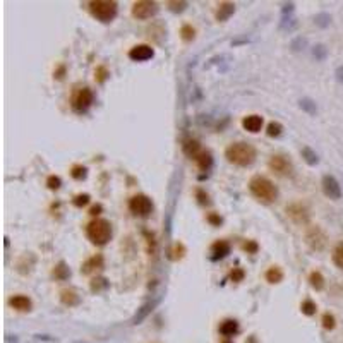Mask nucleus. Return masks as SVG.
Instances as JSON below:
<instances>
[{"instance_id": "nucleus-1", "label": "nucleus", "mask_w": 343, "mask_h": 343, "mask_svg": "<svg viewBox=\"0 0 343 343\" xmlns=\"http://www.w3.org/2000/svg\"><path fill=\"white\" fill-rule=\"evenodd\" d=\"M225 158L237 166H251L256 162V149L247 143H234L225 149Z\"/></svg>"}, {"instance_id": "nucleus-2", "label": "nucleus", "mask_w": 343, "mask_h": 343, "mask_svg": "<svg viewBox=\"0 0 343 343\" xmlns=\"http://www.w3.org/2000/svg\"><path fill=\"white\" fill-rule=\"evenodd\" d=\"M249 191L253 192V196H256L261 201L271 202L278 198V189L270 179L261 177V175H256V177L251 179L249 182Z\"/></svg>"}, {"instance_id": "nucleus-3", "label": "nucleus", "mask_w": 343, "mask_h": 343, "mask_svg": "<svg viewBox=\"0 0 343 343\" xmlns=\"http://www.w3.org/2000/svg\"><path fill=\"white\" fill-rule=\"evenodd\" d=\"M86 234H88V238H90L93 244H96V246H105L110 238H112V225H110V221L103 220V218H96V220H93L88 225Z\"/></svg>"}, {"instance_id": "nucleus-4", "label": "nucleus", "mask_w": 343, "mask_h": 343, "mask_svg": "<svg viewBox=\"0 0 343 343\" xmlns=\"http://www.w3.org/2000/svg\"><path fill=\"white\" fill-rule=\"evenodd\" d=\"M90 11L98 21L101 22H110L117 16V2L112 0H96V2H91Z\"/></svg>"}, {"instance_id": "nucleus-5", "label": "nucleus", "mask_w": 343, "mask_h": 343, "mask_svg": "<svg viewBox=\"0 0 343 343\" xmlns=\"http://www.w3.org/2000/svg\"><path fill=\"white\" fill-rule=\"evenodd\" d=\"M91 103H93V91L90 88H79V90L74 91L72 98H71V105L79 113L86 112L91 107Z\"/></svg>"}, {"instance_id": "nucleus-6", "label": "nucleus", "mask_w": 343, "mask_h": 343, "mask_svg": "<svg viewBox=\"0 0 343 343\" xmlns=\"http://www.w3.org/2000/svg\"><path fill=\"white\" fill-rule=\"evenodd\" d=\"M129 210L132 211L134 215H137V217H148L153 211V202L148 196L137 194V196H134V198H130Z\"/></svg>"}, {"instance_id": "nucleus-7", "label": "nucleus", "mask_w": 343, "mask_h": 343, "mask_svg": "<svg viewBox=\"0 0 343 343\" xmlns=\"http://www.w3.org/2000/svg\"><path fill=\"white\" fill-rule=\"evenodd\" d=\"M158 12V5L155 2H149V0H141V2H136L132 5V16L136 19H151L153 16Z\"/></svg>"}, {"instance_id": "nucleus-8", "label": "nucleus", "mask_w": 343, "mask_h": 343, "mask_svg": "<svg viewBox=\"0 0 343 343\" xmlns=\"http://www.w3.org/2000/svg\"><path fill=\"white\" fill-rule=\"evenodd\" d=\"M306 242L314 251H323L326 247V235L319 227H311L306 232Z\"/></svg>"}, {"instance_id": "nucleus-9", "label": "nucleus", "mask_w": 343, "mask_h": 343, "mask_svg": "<svg viewBox=\"0 0 343 343\" xmlns=\"http://www.w3.org/2000/svg\"><path fill=\"white\" fill-rule=\"evenodd\" d=\"M287 215L290 217V220L297 225H306L309 223V211L304 204L300 202H293V204L287 206Z\"/></svg>"}, {"instance_id": "nucleus-10", "label": "nucleus", "mask_w": 343, "mask_h": 343, "mask_svg": "<svg viewBox=\"0 0 343 343\" xmlns=\"http://www.w3.org/2000/svg\"><path fill=\"white\" fill-rule=\"evenodd\" d=\"M321 185H323V192H325L329 199H335L336 201V199L342 198V187H340L338 181H336L335 177H331V175H325Z\"/></svg>"}, {"instance_id": "nucleus-11", "label": "nucleus", "mask_w": 343, "mask_h": 343, "mask_svg": "<svg viewBox=\"0 0 343 343\" xmlns=\"http://www.w3.org/2000/svg\"><path fill=\"white\" fill-rule=\"evenodd\" d=\"M268 165H270V168L273 170V172H276L278 175H287V174H290V170H292V163L282 155L271 156Z\"/></svg>"}, {"instance_id": "nucleus-12", "label": "nucleus", "mask_w": 343, "mask_h": 343, "mask_svg": "<svg viewBox=\"0 0 343 343\" xmlns=\"http://www.w3.org/2000/svg\"><path fill=\"white\" fill-rule=\"evenodd\" d=\"M153 55H155V50H153L149 45H137V47L130 48V52H129V57L136 62L149 60Z\"/></svg>"}, {"instance_id": "nucleus-13", "label": "nucleus", "mask_w": 343, "mask_h": 343, "mask_svg": "<svg viewBox=\"0 0 343 343\" xmlns=\"http://www.w3.org/2000/svg\"><path fill=\"white\" fill-rule=\"evenodd\" d=\"M101 268H103V257H101L100 254H96V256L90 257V259H88L86 263L83 264V268H81V273L91 274V273H94V271L101 270Z\"/></svg>"}, {"instance_id": "nucleus-14", "label": "nucleus", "mask_w": 343, "mask_h": 343, "mask_svg": "<svg viewBox=\"0 0 343 343\" xmlns=\"http://www.w3.org/2000/svg\"><path fill=\"white\" fill-rule=\"evenodd\" d=\"M234 12H235V5L232 4V2H221V4H218L215 18H217V21L223 22V21H227Z\"/></svg>"}, {"instance_id": "nucleus-15", "label": "nucleus", "mask_w": 343, "mask_h": 343, "mask_svg": "<svg viewBox=\"0 0 343 343\" xmlns=\"http://www.w3.org/2000/svg\"><path fill=\"white\" fill-rule=\"evenodd\" d=\"M211 254H213V259H223L225 256H228L230 254V244L225 242V240H218V242H215L213 246H211Z\"/></svg>"}, {"instance_id": "nucleus-16", "label": "nucleus", "mask_w": 343, "mask_h": 343, "mask_svg": "<svg viewBox=\"0 0 343 343\" xmlns=\"http://www.w3.org/2000/svg\"><path fill=\"white\" fill-rule=\"evenodd\" d=\"M242 126H244V129H246V130L256 134V132H259L261 127H263V117L249 115V117H246V119L242 120Z\"/></svg>"}, {"instance_id": "nucleus-17", "label": "nucleus", "mask_w": 343, "mask_h": 343, "mask_svg": "<svg viewBox=\"0 0 343 343\" xmlns=\"http://www.w3.org/2000/svg\"><path fill=\"white\" fill-rule=\"evenodd\" d=\"M182 148H184V153L189 156V158H194V160L202 153L201 144H199L196 139H185L184 144H182Z\"/></svg>"}, {"instance_id": "nucleus-18", "label": "nucleus", "mask_w": 343, "mask_h": 343, "mask_svg": "<svg viewBox=\"0 0 343 343\" xmlns=\"http://www.w3.org/2000/svg\"><path fill=\"white\" fill-rule=\"evenodd\" d=\"M9 304L14 307L16 311H21V312H26V311H29V309H31V300H29L28 297H24V295L12 297V299L9 300Z\"/></svg>"}, {"instance_id": "nucleus-19", "label": "nucleus", "mask_w": 343, "mask_h": 343, "mask_svg": "<svg viewBox=\"0 0 343 343\" xmlns=\"http://www.w3.org/2000/svg\"><path fill=\"white\" fill-rule=\"evenodd\" d=\"M238 331V325L235 319H225L220 325V333L223 336H234Z\"/></svg>"}, {"instance_id": "nucleus-20", "label": "nucleus", "mask_w": 343, "mask_h": 343, "mask_svg": "<svg viewBox=\"0 0 343 343\" xmlns=\"http://www.w3.org/2000/svg\"><path fill=\"white\" fill-rule=\"evenodd\" d=\"M196 163H198V166L202 170V172H208V170L211 168V163H213V158H211V155L208 151H202L201 155L196 158Z\"/></svg>"}, {"instance_id": "nucleus-21", "label": "nucleus", "mask_w": 343, "mask_h": 343, "mask_svg": "<svg viewBox=\"0 0 343 343\" xmlns=\"http://www.w3.org/2000/svg\"><path fill=\"white\" fill-rule=\"evenodd\" d=\"M60 300L65 306H76V304H79V297H77V293L74 290H62Z\"/></svg>"}, {"instance_id": "nucleus-22", "label": "nucleus", "mask_w": 343, "mask_h": 343, "mask_svg": "<svg viewBox=\"0 0 343 343\" xmlns=\"http://www.w3.org/2000/svg\"><path fill=\"white\" fill-rule=\"evenodd\" d=\"M266 280L270 283H280L283 280V271L278 266H273L266 271Z\"/></svg>"}, {"instance_id": "nucleus-23", "label": "nucleus", "mask_w": 343, "mask_h": 343, "mask_svg": "<svg viewBox=\"0 0 343 343\" xmlns=\"http://www.w3.org/2000/svg\"><path fill=\"white\" fill-rule=\"evenodd\" d=\"M309 282H311V287L316 290H323L325 289V278H323V274L319 271H312L309 274Z\"/></svg>"}, {"instance_id": "nucleus-24", "label": "nucleus", "mask_w": 343, "mask_h": 343, "mask_svg": "<svg viewBox=\"0 0 343 343\" xmlns=\"http://www.w3.org/2000/svg\"><path fill=\"white\" fill-rule=\"evenodd\" d=\"M300 155H302V158L306 160L309 165H316V163L319 162V158H318V155H316L314 151H312L309 146H306V148H302L300 149Z\"/></svg>"}, {"instance_id": "nucleus-25", "label": "nucleus", "mask_w": 343, "mask_h": 343, "mask_svg": "<svg viewBox=\"0 0 343 343\" xmlns=\"http://www.w3.org/2000/svg\"><path fill=\"white\" fill-rule=\"evenodd\" d=\"M333 263H335L340 270H343V242L336 244V247L333 249Z\"/></svg>"}, {"instance_id": "nucleus-26", "label": "nucleus", "mask_w": 343, "mask_h": 343, "mask_svg": "<svg viewBox=\"0 0 343 343\" xmlns=\"http://www.w3.org/2000/svg\"><path fill=\"white\" fill-rule=\"evenodd\" d=\"M69 274H71V271H69V268L65 266V263H58V266L54 270V276L57 280H65L69 278Z\"/></svg>"}, {"instance_id": "nucleus-27", "label": "nucleus", "mask_w": 343, "mask_h": 343, "mask_svg": "<svg viewBox=\"0 0 343 343\" xmlns=\"http://www.w3.org/2000/svg\"><path fill=\"white\" fill-rule=\"evenodd\" d=\"M86 166L83 165H74L72 168H71V175H72V179H76V181H83V179H86Z\"/></svg>"}, {"instance_id": "nucleus-28", "label": "nucleus", "mask_w": 343, "mask_h": 343, "mask_svg": "<svg viewBox=\"0 0 343 343\" xmlns=\"http://www.w3.org/2000/svg\"><path fill=\"white\" fill-rule=\"evenodd\" d=\"M316 309H318V307H316V304L312 302L311 299L304 300L302 306H300V311H302L306 316H312V314H316Z\"/></svg>"}, {"instance_id": "nucleus-29", "label": "nucleus", "mask_w": 343, "mask_h": 343, "mask_svg": "<svg viewBox=\"0 0 343 343\" xmlns=\"http://www.w3.org/2000/svg\"><path fill=\"white\" fill-rule=\"evenodd\" d=\"M282 130H283V126L280 122H270L268 124L266 132H268V136L270 137H278L280 134H282Z\"/></svg>"}, {"instance_id": "nucleus-30", "label": "nucleus", "mask_w": 343, "mask_h": 343, "mask_svg": "<svg viewBox=\"0 0 343 343\" xmlns=\"http://www.w3.org/2000/svg\"><path fill=\"white\" fill-rule=\"evenodd\" d=\"M194 35H196V29L192 28V26L185 24V26H182V28H181V36H182V40H184V41L194 40Z\"/></svg>"}, {"instance_id": "nucleus-31", "label": "nucleus", "mask_w": 343, "mask_h": 343, "mask_svg": "<svg viewBox=\"0 0 343 343\" xmlns=\"http://www.w3.org/2000/svg\"><path fill=\"white\" fill-rule=\"evenodd\" d=\"M107 287H108L107 278H94L93 282H91V290H93V292H101V290H105Z\"/></svg>"}, {"instance_id": "nucleus-32", "label": "nucleus", "mask_w": 343, "mask_h": 343, "mask_svg": "<svg viewBox=\"0 0 343 343\" xmlns=\"http://www.w3.org/2000/svg\"><path fill=\"white\" fill-rule=\"evenodd\" d=\"M336 326V321H335V316L329 314V312H326V314H323V328L325 329H333Z\"/></svg>"}, {"instance_id": "nucleus-33", "label": "nucleus", "mask_w": 343, "mask_h": 343, "mask_svg": "<svg viewBox=\"0 0 343 343\" xmlns=\"http://www.w3.org/2000/svg\"><path fill=\"white\" fill-rule=\"evenodd\" d=\"M151 309H153V304H146V306H143V307H141V311H139V314H137L136 318H134V325L141 323L143 319H144L146 316H148V312L151 311Z\"/></svg>"}, {"instance_id": "nucleus-34", "label": "nucleus", "mask_w": 343, "mask_h": 343, "mask_svg": "<svg viewBox=\"0 0 343 343\" xmlns=\"http://www.w3.org/2000/svg\"><path fill=\"white\" fill-rule=\"evenodd\" d=\"M90 194H77L76 198H74V206H77V208H83V206H86L88 202H90Z\"/></svg>"}, {"instance_id": "nucleus-35", "label": "nucleus", "mask_w": 343, "mask_h": 343, "mask_svg": "<svg viewBox=\"0 0 343 343\" xmlns=\"http://www.w3.org/2000/svg\"><path fill=\"white\" fill-rule=\"evenodd\" d=\"M184 253H185V249H184V246L182 244H175L174 246V249L170 251V254H172V259H181L182 256H184Z\"/></svg>"}, {"instance_id": "nucleus-36", "label": "nucleus", "mask_w": 343, "mask_h": 343, "mask_svg": "<svg viewBox=\"0 0 343 343\" xmlns=\"http://www.w3.org/2000/svg\"><path fill=\"white\" fill-rule=\"evenodd\" d=\"M300 107H302L306 112L309 113H316V103L312 100H309V98H306V100L300 101Z\"/></svg>"}, {"instance_id": "nucleus-37", "label": "nucleus", "mask_w": 343, "mask_h": 343, "mask_svg": "<svg viewBox=\"0 0 343 343\" xmlns=\"http://www.w3.org/2000/svg\"><path fill=\"white\" fill-rule=\"evenodd\" d=\"M166 5H168L170 11H174V12H182L185 7H187V2H166Z\"/></svg>"}, {"instance_id": "nucleus-38", "label": "nucleus", "mask_w": 343, "mask_h": 343, "mask_svg": "<svg viewBox=\"0 0 343 343\" xmlns=\"http://www.w3.org/2000/svg\"><path fill=\"white\" fill-rule=\"evenodd\" d=\"M47 185H48V189H52V191H57V189L62 185V181L58 177H55V175H50L47 181Z\"/></svg>"}, {"instance_id": "nucleus-39", "label": "nucleus", "mask_w": 343, "mask_h": 343, "mask_svg": "<svg viewBox=\"0 0 343 343\" xmlns=\"http://www.w3.org/2000/svg\"><path fill=\"white\" fill-rule=\"evenodd\" d=\"M230 280H232V282H242V280H244V270H240V268H235V270L230 273Z\"/></svg>"}, {"instance_id": "nucleus-40", "label": "nucleus", "mask_w": 343, "mask_h": 343, "mask_svg": "<svg viewBox=\"0 0 343 343\" xmlns=\"http://www.w3.org/2000/svg\"><path fill=\"white\" fill-rule=\"evenodd\" d=\"M314 57L319 58V60H323V58L326 57V48L323 47V45H318V47L314 48Z\"/></svg>"}, {"instance_id": "nucleus-41", "label": "nucleus", "mask_w": 343, "mask_h": 343, "mask_svg": "<svg viewBox=\"0 0 343 343\" xmlns=\"http://www.w3.org/2000/svg\"><path fill=\"white\" fill-rule=\"evenodd\" d=\"M244 251H247V253H256V251H257V244L256 242H254V240H247V242L246 244H244Z\"/></svg>"}, {"instance_id": "nucleus-42", "label": "nucleus", "mask_w": 343, "mask_h": 343, "mask_svg": "<svg viewBox=\"0 0 343 343\" xmlns=\"http://www.w3.org/2000/svg\"><path fill=\"white\" fill-rule=\"evenodd\" d=\"M328 22H329V16H328V14H319V16H316V24H319V26H328Z\"/></svg>"}, {"instance_id": "nucleus-43", "label": "nucleus", "mask_w": 343, "mask_h": 343, "mask_svg": "<svg viewBox=\"0 0 343 343\" xmlns=\"http://www.w3.org/2000/svg\"><path fill=\"white\" fill-rule=\"evenodd\" d=\"M107 77V69L105 67H98L96 69V81L98 83H103Z\"/></svg>"}, {"instance_id": "nucleus-44", "label": "nucleus", "mask_w": 343, "mask_h": 343, "mask_svg": "<svg viewBox=\"0 0 343 343\" xmlns=\"http://www.w3.org/2000/svg\"><path fill=\"white\" fill-rule=\"evenodd\" d=\"M196 196L199 198V202H201V204H208V194H204L201 189H198V191H196Z\"/></svg>"}, {"instance_id": "nucleus-45", "label": "nucleus", "mask_w": 343, "mask_h": 343, "mask_svg": "<svg viewBox=\"0 0 343 343\" xmlns=\"http://www.w3.org/2000/svg\"><path fill=\"white\" fill-rule=\"evenodd\" d=\"M208 221H210L211 225H220L221 223V218L218 217V215L211 213V215H208Z\"/></svg>"}, {"instance_id": "nucleus-46", "label": "nucleus", "mask_w": 343, "mask_h": 343, "mask_svg": "<svg viewBox=\"0 0 343 343\" xmlns=\"http://www.w3.org/2000/svg\"><path fill=\"white\" fill-rule=\"evenodd\" d=\"M64 72H65V67H64V65H60V67H58V71L55 72V77H57V79H62V77H64Z\"/></svg>"}, {"instance_id": "nucleus-47", "label": "nucleus", "mask_w": 343, "mask_h": 343, "mask_svg": "<svg viewBox=\"0 0 343 343\" xmlns=\"http://www.w3.org/2000/svg\"><path fill=\"white\" fill-rule=\"evenodd\" d=\"M336 79H338L340 83H343V65L336 69Z\"/></svg>"}, {"instance_id": "nucleus-48", "label": "nucleus", "mask_w": 343, "mask_h": 343, "mask_svg": "<svg viewBox=\"0 0 343 343\" xmlns=\"http://www.w3.org/2000/svg\"><path fill=\"white\" fill-rule=\"evenodd\" d=\"M101 211V206L100 204H96V206H93V208H91L90 210V215H98Z\"/></svg>"}, {"instance_id": "nucleus-49", "label": "nucleus", "mask_w": 343, "mask_h": 343, "mask_svg": "<svg viewBox=\"0 0 343 343\" xmlns=\"http://www.w3.org/2000/svg\"><path fill=\"white\" fill-rule=\"evenodd\" d=\"M223 343H230V342H223Z\"/></svg>"}]
</instances>
